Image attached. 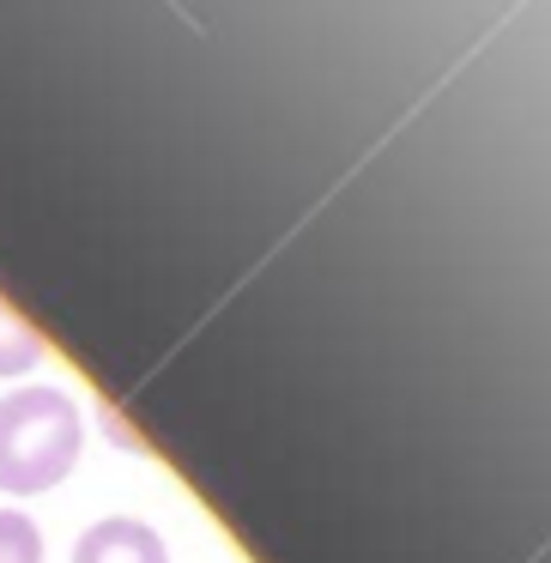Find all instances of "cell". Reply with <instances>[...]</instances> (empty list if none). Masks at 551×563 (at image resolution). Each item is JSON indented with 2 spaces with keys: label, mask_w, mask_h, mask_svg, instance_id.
<instances>
[{
  "label": "cell",
  "mask_w": 551,
  "mask_h": 563,
  "mask_svg": "<svg viewBox=\"0 0 551 563\" xmlns=\"http://www.w3.org/2000/svg\"><path fill=\"white\" fill-rule=\"evenodd\" d=\"M86 454V412L74 394L49 382L0 394V490L7 497H43L62 478H74Z\"/></svg>",
  "instance_id": "obj_1"
},
{
  "label": "cell",
  "mask_w": 551,
  "mask_h": 563,
  "mask_svg": "<svg viewBox=\"0 0 551 563\" xmlns=\"http://www.w3.org/2000/svg\"><path fill=\"white\" fill-rule=\"evenodd\" d=\"M74 563H170V545L140 515H103L74 539Z\"/></svg>",
  "instance_id": "obj_2"
},
{
  "label": "cell",
  "mask_w": 551,
  "mask_h": 563,
  "mask_svg": "<svg viewBox=\"0 0 551 563\" xmlns=\"http://www.w3.org/2000/svg\"><path fill=\"white\" fill-rule=\"evenodd\" d=\"M49 357V345H43V333L31 328L25 316H19L7 297H0V382H25L31 369Z\"/></svg>",
  "instance_id": "obj_3"
},
{
  "label": "cell",
  "mask_w": 551,
  "mask_h": 563,
  "mask_svg": "<svg viewBox=\"0 0 551 563\" xmlns=\"http://www.w3.org/2000/svg\"><path fill=\"white\" fill-rule=\"evenodd\" d=\"M0 563H43V527L25 509H0Z\"/></svg>",
  "instance_id": "obj_4"
}]
</instances>
